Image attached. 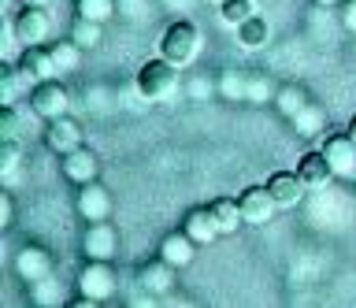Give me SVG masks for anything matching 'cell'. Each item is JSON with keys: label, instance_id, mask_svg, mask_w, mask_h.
<instances>
[{"label": "cell", "instance_id": "12", "mask_svg": "<svg viewBox=\"0 0 356 308\" xmlns=\"http://www.w3.org/2000/svg\"><path fill=\"white\" fill-rule=\"evenodd\" d=\"M44 145H49L52 152H71L82 145V127L74 123V119H49V127H44Z\"/></svg>", "mask_w": 356, "mask_h": 308}, {"label": "cell", "instance_id": "23", "mask_svg": "<svg viewBox=\"0 0 356 308\" xmlns=\"http://www.w3.org/2000/svg\"><path fill=\"white\" fill-rule=\"evenodd\" d=\"M267 38H271V26H267V19H260V15H249L238 26V41L245 49H264Z\"/></svg>", "mask_w": 356, "mask_h": 308}, {"label": "cell", "instance_id": "32", "mask_svg": "<svg viewBox=\"0 0 356 308\" xmlns=\"http://www.w3.org/2000/svg\"><path fill=\"white\" fill-rule=\"evenodd\" d=\"M267 97L275 101V93H271V86H267V79H260V74H249V93H245V101L267 104Z\"/></svg>", "mask_w": 356, "mask_h": 308}, {"label": "cell", "instance_id": "13", "mask_svg": "<svg viewBox=\"0 0 356 308\" xmlns=\"http://www.w3.org/2000/svg\"><path fill=\"white\" fill-rule=\"evenodd\" d=\"M267 190H271V197H275L278 208H289V204H297L300 197H305L308 182L300 179L297 171H275L271 179H267Z\"/></svg>", "mask_w": 356, "mask_h": 308}, {"label": "cell", "instance_id": "33", "mask_svg": "<svg viewBox=\"0 0 356 308\" xmlns=\"http://www.w3.org/2000/svg\"><path fill=\"white\" fill-rule=\"evenodd\" d=\"M211 90H219V86H211L208 79H193V82H189V97H193V101H204Z\"/></svg>", "mask_w": 356, "mask_h": 308}, {"label": "cell", "instance_id": "5", "mask_svg": "<svg viewBox=\"0 0 356 308\" xmlns=\"http://www.w3.org/2000/svg\"><path fill=\"white\" fill-rule=\"evenodd\" d=\"M115 249H119V234H115V227H111V219H100V223L86 227V238H82L86 260H111Z\"/></svg>", "mask_w": 356, "mask_h": 308}, {"label": "cell", "instance_id": "31", "mask_svg": "<svg viewBox=\"0 0 356 308\" xmlns=\"http://www.w3.org/2000/svg\"><path fill=\"white\" fill-rule=\"evenodd\" d=\"M22 119H26V112L19 104H0V138H19Z\"/></svg>", "mask_w": 356, "mask_h": 308}, {"label": "cell", "instance_id": "6", "mask_svg": "<svg viewBox=\"0 0 356 308\" xmlns=\"http://www.w3.org/2000/svg\"><path fill=\"white\" fill-rule=\"evenodd\" d=\"M78 216L86 223H100V219H111V193L100 186L97 179L93 182H82L78 186Z\"/></svg>", "mask_w": 356, "mask_h": 308}, {"label": "cell", "instance_id": "18", "mask_svg": "<svg viewBox=\"0 0 356 308\" xmlns=\"http://www.w3.org/2000/svg\"><path fill=\"white\" fill-rule=\"evenodd\" d=\"M160 257L167 260V264H175V268H189L193 264V257H197V241L186 234V230H175V234H167L163 241H160Z\"/></svg>", "mask_w": 356, "mask_h": 308}, {"label": "cell", "instance_id": "11", "mask_svg": "<svg viewBox=\"0 0 356 308\" xmlns=\"http://www.w3.org/2000/svg\"><path fill=\"white\" fill-rule=\"evenodd\" d=\"M323 152H327L334 175H356V141L349 138V130L323 141Z\"/></svg>", "mask_w": 356, "mask_h": 308}, {"label": "cell", "instance_id": "4", "mask_svg": "<svg viewBox=\"0 0 356 308\" xmlns=\"http://www.w3.org/2000/svg\"><path fill=\"white\" fill-rule=\"evenodd\" d=\"M30 108H33V115H41V119H60L67 115V108H71V97H67V86L63 82H38L30 90Z\"/></svg>", "mask_w": 356, "mask_h": 308}, {"label": "cell", "instance_id": "1", "mask_svg": "<svg viewBox=\"0 0 356 308\" xmlns=\"http://www.w3.org/2000/svg\"><path fill=\"white\" fill-rule=\"evenodd\" d=\"M197 49H200V30L189 23V19L171 23L163 30V38H160V56L171 60L175 67H186V63L197 56Z\"/></svg>", "mask_w": 356, "mask_h": 308}, {"label": "cell", "instance_id": "25", "mask_svg": "<svg viewBox=\"0 0 356 308\" xmlns=\"http://www.w3.org/2000/svg\"><path fill=\"white\" fill-rule=\"evenodd\" d=\"M30 301H33V305H41V308L63 305V286L49 275V279H41V282H33V286H30Z\"/></svg>", "mask_w": 356, "mask_h": 308}, {"label": "cell", "instance_id": "38", "mask_svg": "<svg viewBox=\"0 0 356 308\" xmlns=\"http://www.w3.org/2000/svg\"><path fill=\"white\" fill-rule=\"evenodd\" d=\"M316 4H319V8H330V4H338V0H316Z\"/></svg>", "mask_w": 356, "mask_h": 308}, {"label": "cell", "instance_id": "21", "mask_svg": "<svg viewBox=\"0 0 356 308\" xmlns=\"http://www.w3.org/2000/svg\"><path fill=\"white\" fill-rule=\"evenodd\" d=\"M323 123H327V112H323L319 104H305L293 119H289V127H293L297 138H316V134H323Z\"/></svg>", "mask_w": 356, "mask_h": 308}, {"label": "cell", "instance_id": "10", "mask_svg": "<svg viewBox=\"0 0 356 308\" xmlns=\"http://www.w3.org/2000/svg\"><path fill=\"white\" fill-rule=\"evenodd\" d=\"M97 156H93V149H86V145H78L71 152H63V160H60V171H63V179L67 182H93L97 179Z\"/></svg>", "mask_w": 356, "mask_h": 308}, {"label": "cell", "instance_id": "35", "mask_svg": "<svg viewBox=\"0 0 356 308\" xmlns=\"http://www.w3.org/2000/svg\"><path fill=\"white\" fill-rule=\"evenodd\" d=\"M341 19H345V26L356 30V0H349V4L341 8Z\"/></svg>", "mask_w": 356, "mask_h": 308}, {"label": "cell", "instance_id": "14", "mask_svg": "<svg viewBox=\"0 0 356 308\" xmlns=\"http://www.w3.org/2000/svg\"><path fill=\"white\" fill-rule=\"evenodd\" d=\"M182 230L197 241V245H211V241L222 234L216 216H211V208H189L186 219H182Z\"/></svg>", "mask_w": 356, "mask_h": 308}, {"label": "cell", "instance_id": "36", "mask_svg": "<svg viewBox=\"0 0 356 308\" xmlns=\"http://www.w3.org/2000/svg\"><path fill=\"white\" fill-rule=\"evenodd\" d=\"M19 4H22V8H44L49 0H19Z\"/></svg>", "mask_w": 356, "mask_h": 308}, {"label": "cell", "instance_id": "20", "mask_svg": "<svg viewBox=\"0 0 356 308\" xmlns=\"http://www.w3.org/2000/svg\"><path fill=\"white\" fill-rule=\"evenodd\" d=\"M208 208H211V216H216V223H219L222 234H234V230L245 223V212H241V204L234 201V197H216Z\"/></svg>", "mask_w": 356, "mask_h": 308}, {"label": "cell", "instance_id": "7", "mask_svg": "<svg viewBox=\"0 0 356 308\" xmlns=\"http://www.w3.org/2000/svg\"><path fill=\"white\" fill-rule=\"evenodd\" d=\"M15 275H19L26 286L49 279V275H52V252L41 249V245H22V249L15 252Z\"/></svg>", "mask_w": 356, "mask_h": 308}, {"label": "cell", "instance_id": "16", "mask_svg": "<svg viewBox=\"0 0 356 308\" xmlns=\"http://www.w3.org/2000/svg\"><path fill=\"white\" fill-rule=\"evenodd\" d=\"M19 67L30 74L33 82H49L56 79V60H52V49H44V45H26V52L19 56Z\"/></svg>", "mask_w": 356, "mask_h": 308}, {"label": "cell", "instance_id": "3", "mask_svg": "<svg viewBox=\"0 0 356 308\" xmlns=\"http://www.w3.org/2000/svg\"><path fill=\"white\" fill-rule=\"evenodd\" d=\"M78 293L89 297V301H108L115 293V271H111L108 260H86V268L78 271Z\"/></svg>", "mask_w": 356, "mask_h": 308}, {"label": "cell", "instance_id": "34", "mask_svg": "<svg viewBox=\"0 0 356 308\" xmlns=\"http://www.w3.org/2000/svg\"><path fill=\"white\" fill-rule=\"evenodd\" d=\"M0 227H11V193H0Z\"/></svg>", "mask_w": 356, "mask_h": 308}, {"label": "cell", "instance_id": "26", "mask_svg": "<svg viewBox=\"0 0 356 308\" xmlns=\"http://www.w3.org/2000/svg\"><path fill=\"white\" fill-rule=\"evenodd\" d=\"M100 26H104V23H97V19H82V15H74L71 38H74L82 49H97V45H100V34H104Z\"/></svg>", "mask_w": 356, "mask_h": 308}, {"label": "cell", "instance_id": "27", "mask_svg": "<svg viewBox=\"0 0 356 308\" xmlns=\"http://www.w3.org/2000/svg\"><path fill=\"white\" fill-rule=\"evenodd\" d=\"M115 0H74V15L82 19H97V23H108L111 15H115Z\"/></svg>", "mask_w": 356, "mask_h": 308}, {"label": "cell", "instance_id": "15", "mask_svg": "<svg viewBox=\"0 0 356 308\" xmlns=\"http://www.w3.org/2000/svg\"><path fill=\"white\" fill-rule=\"evenodd\" d=\"M297 175L308 182V190H323L330 179H338L323 149H319V152H305V156H300V163H297Z\"/></svg>", "mask_w": 356, "mask_h": 308}, {"label": "cell", "instance_id": "2", "mask_svg": "<svg viewBox=\"0 0 356 308\" xmlns=\"http://www.w3.org/2000/svg\"><path fill=\"white\" fill-rule=\"evenodd\" d=\"M178 90V67L171 60H149L145 67L138 71V93L145 101H167V97H175Z\"/></svg>", "mask_w": 356, "mask_h": 308}, {"label": "cell", "instance_id": "24", "mask_svg": "<svg viewBox=\"0 0 356 308\" xmlns=\"http://www.w3.org/2000/svg\"><path fill=\"white\" fill-rule=\"evenodd\" d=\"M52 49V60H56V71H74L78 67V60H82V45H78L74 38H63V41H56Z\"/></svg>", "mask_w": 356, "mask_h": 308}, {"label": "cell", "instance_id": "9", "mask_svg": "<svg viewBox=\"0 0 356 308\" xmlns=\"http://www.w3.org/2000/svg\"><path fill=\"white\" fill-rule=\"evenodd\" d=\"M49 26L52 23H49V12H44V8H22L15 15V23H11V30H15V38L22 45H44Z\"/></svg>", "mask_w": 356, "mask_h": 308}, {"label": "cell", "instance_id": "37", "mask_svg": "<svg viewBox=\"0 0 356 308\" xmlns=\"http://www.w3.org/2000/svg\"><path fill=\"white\" fill-rule=\"evenodd\" d=\"M349 138H353V141H356V115H353V119H349Z\"/></svg>", "mask_w": 356, "mask_h": 308}, {"label": "cell", "instance_id": "19", "mask_svg": "<svg viewBox=\"0 0 356 308\" xmlns=\"http://www.w3.org/2000/svg\"><path fill=\"white\" fill-rule=\"evenodd\" d=\"M33 86H38V82H33L19 63H8V67L0 71V104H19V97L30 93Z\"/></svg>", "mask_w": 356, "mask_h": 308}, {"label": "cell", "instance_id": "30", "mask_svg": "<svg viewBox=\"0 0 356 308\" xmlns=\"http://www.w3.org/2000/svg\"><path fill=\"white\" fill-rule=\"evenodd\" d=\"M219 93L227 97V101H245V93H249V74L227 71V74L219 79Z\"/></svg>", "mask_w": 356, "mask_h": 308}, {"label": "cell", "instance_id": "29", "mask_svg": "<svg viewBox=\"0 0 356 308\" xmlns=\"http://www.w3.org/2000/svg\"><path fill=\"white\" fill-rule=\"evenodd\" d=\"M19 163H22L19 138H0V175H4V179H11V175L19 171Z\"/></svg>", "mask_w": 356, "mask_h": 308}, {"label": "cell", "instance_id": "17", "mask_svg": "<svg viewBox=\"0 0 356 308\" xmlns=\"http://www.w3.org/2000/svg\"><path fill=\"white\" fill-rule=\"evenodd\" d=\"M175 264H167L163 257H156L149 264H141V275H138V282L145 286L149 293H171V286H175Z\"/></svg>", "mask_w": 356, "mask_h": 308}, {"label": "cell", "instance_id": "28", "mask_svg": "<svg viewBox=\"0 0 356 308\" xmlns=\"http://www.w3.org/2000/svg\"><path fill=\"white\" fill-rule=\"evenodd\" d=\"M219 15H222V23L241 26L249 15H256V4L252 0H219Z\"/></svg>", "mask_w": 356, "mask_h": 308}, {"label": "cell", "instance_id": "8", "mask_svg": "<svg viewBox=\"0 0 356 308\" xmlns=\"http://www.w3.org/2000/svg\"><path fill=\"white\" fill-rule=\"evenodd\" d=\"M238 204H241V212H245V223H252V227L267 223V219L275 216V208H278L267 186H245L241 197H238Z\"/></svg>", "mask_w": 356, "mask_h": 308}, {"label": "cell", "instance_id": "22", "mask_svg": "<svg viewBox=\"0 0 356 308\" xmlns=\"http://www.w3.org/2000/svg\"><path fill=\"white\" fill-rule=\"evenodd\" d=\"M305 104H312V101H308V93H305V86L286 82V86H278V90H275V108H278V112H282L286 119H293Z\"/></svg>", "mask_w": 356, "mask_h": 308}]
</instances>
